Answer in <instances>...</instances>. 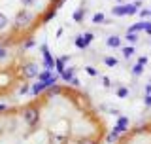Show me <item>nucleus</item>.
<instances>
[{
  "instance_id": "1",
  "label": "nucleus",
  "mask_w": 151,
  "mask_h": 144,
  "mask_svg": "<svg viewBox=\"0 0 151 144\" xmlns=\"http://www.w3.org/2000/svg\"><path fill=\"white\" fill-rule=\"evenodd\" d=\"M142 8V2L140 0H136L134 4H117V6H113L111 13L115 17H123V15H134L136 12Z\"/></svg>"
},
{
  "instance_id": "2",
  "label": "nucleus",
  "mask_w": 151,
  "mask_h": 144,
  "mask_svg": "<svg viewBox=\"0 0 151 144\" xmlns=\"http://www.w3.org/2000/svg\"><path fill=\"white\" fill-rule=\"evenodd\" d=\"M32 19H34V13L28 8H23V9H19V12H15L13 23H15V27H19V28H25L32 23Z\"/></svg>"
},
{
  "instance_id": "3",
  "label": "nucleus",
  "mask_w": 151,
  "mask_h": 144,
  "mask_svg": "<svg viewBox=\"0 0 151 144\" xmlns=\"http://www.w3.org/2000/svg\"><path fill=\"white\" fill-rule=\"evenodd\" d=\"M23 119H25L27 125H36L40 121V110L36 106H28L25 112H23Z\"/></svg>"
},
{
  "instance_id": "4",
  "label": "nucleus",
  "mask_w": 151,
  "mask_h": 144,
  "mask_svg": "<svg viewBox=\"0 0 151 144\" xmlns=\"http://www.w3.org/2000/svg\"><path fill=\"white\" fill-rule=\"evenodd\" d=\"M38 80L44 81V84L47 85V89L53 87V85L57 84V78H55V74H53L51 70H44V72H40V74H38Z\"/></svg>"
},
{
  "instance_id": "5",
  "label": "nucleus",
  "mask_w": 151,
  "mask_h": 144,
  "mask_svg": "<svg viewBox=\"0 0 151 144\" xmlns=\"http://www.w3.org/2000/svg\"><path fill=\"white\" fill-rule=\"evenodd\" d=\"M40 51H42V55H44V65H45V70H53V66H55V59L51 57L47 44L42 46V47H40Z\"/></svg>"
},
{
  "instance_id": "6",
  "label": "nucleus",
  "mask_w": 151,
  "mask_h": 144,
  "mask_svg": "<svg viewBox=\"0 0 151 144\" xmlns=\"http://www.w3.org/2000/svg\"><path fill=\"white\" fill-rule=\"evenodd\" d=\"M38 74H40V72H38V66H36V63H27L25 66H23V76H25V78H38Z\"/></svg>"
},
{
  "instance_id": "7",
  "label": "nucleus",
  "mask_w": 151,
  "mask_h": 144,
  "mask_svg": "<svg viewBox=\"0 0 151 144\" xmlns=\"http://www.w3.org/2000/svg\"><path fill=\"white\" fill-rule=\"evenodd\" d=\"M106 46L111 49H121V38L119 36H108L106 38Z\"/></svg>"
},
{
  "instance_id": "8",
  "label": "nucleus",
  "mask_w": 151,
  "mask_h": 144,
  "mask_svg": "<svg viewBox=\"0 0 151 144\" xmlns=\"http://www.w3.org/2000/svg\"><path fill=\"white\" fill-rule=\"evenodd\" d=\"M66 61H70V55H63V57H59V59H55V68L59 70V74H63L66 70V66H64Z\"/></svg>"
},
{
  "instance_id": "9",
  "label": "nucleus",
  "mask_w": 151,
  "mask_h": 144,
  "mask_svg": "<svg viewBox=\"0 0 151 144\" xmlns=\"http://www.w3.org/2000/svg\"><path fill=\"white\" fill-rule=\"evenodd\" d=\"M45 89H47V85L44 84V81H36V84H34V85L30 87V93H32V95L36 97V95H40L42 91H45Z\"/></svg>"
},
{
  "instance_id": "10",
  "label": "nucleus",
  "mask_w": 151,
  "mask_h": 144,
  "mask_svg": "<svg viewBox=\"0 0 151 144\" xmlns=\"http://www.w3.org/2000/svg\"><path fill=\"white\" fill-rule=\"evenodd\" d=\"M121 135H123V131H121V129H117V127H115V129H113V131L110 133V135L106 137V140L110 142V144H113V142H115V140H117V138H119Z\"/></svg>"
},
{
  "instance_id": "11",
  "label": "nucleus",
  "mask_w": 151,
  "mask_h": 144,
  "mask_svg": "<svg viewBox=\"0 0 151 144\" xmlns=\"http://www.w3.org/2000/svg\"><path fill=\"white\" fill-rule=\"evenodd\" d=\"M129 123L130 121H129V118H127V116H119V119H117V127H119L123 133L129 129Z\"/></svg>"
},
{
  "instance_id": "12",
  "label": "nucleus",
  "mask_w": 151,
  "mask_h": 144,
  "mask_svg": "<svg viewBox=\"0 0 151 144\" xmlns=\"http://www.w3.org/2000/svg\"><path fill=\"white\" fill-rule=\"evenodd\" d=\"M145 27H147V23H145V21L134 23V25H130V27H129V32H140V31H145Z\"/></svg>"
},
{
  "instance_id": "13",
  "label": "nucleus",
  "mask_w": 151,
  "mask_h": 144,
  "mask_svg": "<svg viewBox=\"0 0 151 144\" xmlns=\"http://www.w3.org/2000/svg\"><path fill=\"white\" fill-rule=\"evenodd\" d=\"M74 42H76V47H78V49H87V46H89L87 40L83 38V34H81V36H76Z\"/></svg>"
},
{
  "instance_id": "14",
  "label": "nucleus",
  "mask_w": 151,
  "mask_h": 144,
  "mask_svg": "<svg viewBox=\"0 0 151 144\" xmlns=\"http://www.w3.org/2000/svg\"><path fill=\"white\" fill-rule=\"evenodd\" d=\"M83 15H85V9L79 8V9H76V12L72 13V19H74L76 23H81V21H83Z\"/></svg>"
},
{
  "instance_id": "15",
  "label": "nucleus",
  "mask_w": 151,
  "mask_h": 144,
  "mask_svg": "<svg viewBox=\"0 0 151 144\" xmlns=\"http://www.w3.org/2000/svg\"><path fill=\"white\" fill-rule=\"evenodd\" d=\"M121 51H123V55H125V57H132V55L136 53V47L130 44V46H127V47H121Z\"/></svg>"
},
{
  "instance_id": "16",
  "label": "nucleus",
  "mask_w": 151,
  "mask_h": 144,
  "mask_svg": "<svg viewBox=\"0 0 151 144\" xmlns=\"http://www.w3.org/2000/svg\"><path fill=\"white\" fill-rule=\"evenodd\" d=\"M104 65L110 66V68H113V66H117V59L111 57V55H106V57H104Z\"/></svg>"
},
{
  "instance_id": "17",
  "label": "nucleus",
  "mask_w": 151,
  "mask_h": 144,
  "mask_svg": "<svg viewBox=\"0 0 151 144\" xmlns=\"http://www.w3.org/2000/svg\"><path fill=\"white\" fill-rule=\"evenodd\" d=\"M60 78H63L64 81H72V78H74V70H72V68H66L63 74H60Z\"/></svg>"
},
{
  "instance_id": "18",
  "label": "nucleus",
  "mask_w": 151,
  "mask_h": 144,
  "mask_svg": "<svg viewBox=\"0 0 151 144\" xmlns=\"http://www.w3.org/2000/svg\"><path fill=\"white\" fill-rule=\"evenodd\" d=\"M117 97H119V99H127V97H129V89H127L125 87V85H121V87L119 89H117Z\"/></svg>"
},
{
  "instance_id": "19",
  "label": "nucleus",
  "mask_w": 151,
  "mask_h": 144,
  "mask_svg": "<svg viewBox=\"0 0 151 144\" xmlns=\"http://www.w3.org/2000/svg\"><path fill=\"white\" fill-rule=\"evenodd\" d=\"M55 13H57V9H49L47 13H44V17H42V21H44V23H49L51 19L55 17Z\"/></svg>"
},
{
  "instance_id": "20",
  "label": "nucleus",
  "mask_w": 151,
  "mask_h": 144,
  "mask_svg": "<svg viewBox=\"0 0 151 144\" xmlns=\"http://www.w3.org/2000/svg\"><path fill=\"white\" fill-rule=\"evenodd\" d=\"M125 38L130 42L132 46H134V44H138V34H134V32H127V34H125Z\"/></svg>"
},
{
  "instance_id": "21",
  "label": "nucleus",
  "mask_w": 151,
  "mask_h": 144,
  "mask_svg": "<svg viewBox=\"0 0 151 144\" xmlns=\"http://www.w3.org/2000/svg\"><path fill=\"white\" fill-rule=\"evenodd\" d=\"M91 21L93 23H104L106 21V15H104V13H94V15L91 17Z\"/></svg>"
},
{
  "instance_id": "22",
  "label": "nucleus",
  "mask_w": 151,
  "mask_h": 144,
  "mask_svg": "<svg viewBox=\"0 0 151 144\" xmlns=\"http://www.w3.org/2000/svg\"><path fill=\"white\" fill-rule=\"evenodd\" d=\"M142 72H144V66H142V65H138V63H136L134 66H132V74H134V76H140Z\"/></svg>"
},
{
  "instance_id": "23",
  "label": "nucleus",
  "mask_w": 151,
  "mask_h": 144,
  "mask_svg": "<svg viewBox=\"0 0 151 144\" xmlns=\"http://www.w3.org/2000/svg\"><path fill=\"white\" fill-rule=\"evenodd\" d=\"M34 46H36V42H34V40H32V38H30V40H27L25 44H23V49H32V47H34Z\"/></svg>"
},
{
  "instance_id": "24",
  "label": "nucleus",
  "mask_w": 151,
  "mask_h": 144,
  "mask_svg": "<svg viewBox=\"0 0 151 144\" xmlns=\"http://www.w3.org/2000/svg\"><path fill=\"white\" fill-rule=\"evenodd\" d=\"M6 25H8V17L4 15L2 12H0V28H4V27H6Z\"/></svg>"
},
{
  "instance_id": "25",
  "label": "nucleus",
  "mask_w": 151,
  "mask_h": 144,
  "mask_svg": "<svg viewBox=\"0 0 151 144\" xmlns=\"http://www.w3.org/2000/svg\"><path fill=\"white\" fill-rule=\"evenodd\" d=\"M85 72H87L89 76H98V72H96V68H93V66H85Z\"/></svg>"
},
{
  "instance_id": "26",
  "label": "nucleus",
  "mask_w": 151,
  "mask_h": 144,
  "mask_svg": "<svg viewBox=\"0 0 151 144\" xmlns=\"http://www.w3.org/2000/svg\"><path fill=\"white\" fill-rule=\"evenodd\" d=\"M83 38L87 40V44H91V42L94 40V34H93V32H85V34H83Z\"/></svg>"
},
{
  "instance_id": "27",
  "label": "nucleus",
  "mask_w": 151,
  "mask_h": 144,
  "mask_svg": "<svg viewBox=\"0 0 151 144\" xmlns=\"http://www.w3.org/2000/svg\"><path fill=\"white\" fill-rule=\"evenodd\" d=\"M36 2H38V0H21V4H23L25 8H28V6H34Z\"/></svg>"
},
{
  "instance_id": "28",
  "label": "nucleus",
  "mask_w": 151,
  "mask_h": 144,
  "mask_svg": "<svg viewBox=\"0 0 151 144\" xmlns=\"http://www.w3.org/2000/svg\"><path fill=\"white\" fill-rule=\"evenodd\" d=\"M136 63H138V65H142V66H145V65H147V57H145V55L138 57V61H136Z\"/></svg>"
},
{
  "instance_id": "29",
  "label": "nucleus",
  "mask_w": 151,
  "mask_h": 144,
  "mask_svg": "<svg viewBox=\"0 0 151 144\" xmlns=\"http://www.w3.org/2000/svg\"><path fill=\"white\" fill-rule=\"evenodd\" d=\"M102 85H104V87H110V85H111V80L108 78V76H104V78H102Z\"/></svg>"
},
{
  "instance_id": "30",
  "label": "nucleus",
  "mask_w": 151,
  "mask_h": 144,
  "mask_svg": "<svg viewBox=\"0 0 151 144\" xmlns=\"http://www.w3.org/2000/svg\"><path fill=\"white\" fill-rule=\"evenodd\" d=\"M144 104L147 108H151V95H145V97H144Z\"/></svg>"
},
{
  "instance_id": "31",
  "label": "nucleus",
  "mask_w": 151,
  "mask_h": 144,
  "mask_svg": "<svg viewBox=\"0 0 151 144\" xmlns=\"http://www.w3.org/2000/svg\"><path fill=\"white\" fill-rule=\"evenodd\" d=\"M57 93H59V87H55V85H53V87H49V93H47V95L53 97V95H57Z\"/></svg>"
},
{
  "instance_id": "32",
  "label": "nucleus",
  "mask_w": 151,
  "mask_h": 144,
  "mask_svg": "<svg viewBox=\"0 0 151 144\" xmlns=\"http://www.w3.org/2000/svg\"><path fill=\"white\" fill-rule=\"evenodd\" d=\"M6 55H8V49H6L4 46H0V59H4Z\"/></svg>"
},
{
  "instance_id": "33",
  "label": "nucleus",
  "mask_w": 151,
  "mask_h": 144,
  "mask_svg": "<svg viewBox=\"0 0 151 144\" xmlns=\"http://www.w3.org/2000/svg\"><path fill=\"white\" fill-rule=\"evenodd\" d=\"M151 15V9H142L140 12V17H149Z\"/></svg>"
},
{
  "instance_id": "34",
  "label": "nucleus",
  "mask_w": 151,
  "mask_h": 144,
  "mask_svg": "<svg viewBox=\"0 0 151 144\" xmlns=\"http://www.w3.org/2000/svg\"><path fill=\"white\" fill-rule=\"evenodd\" d=\"M53 140H55V144H59V142H60V144H63V142H64V137H60V135H57V137H53Z\"/></svg>"
},
{
  "instance_id": "35",
  "label": "nucleus",
  "mask_w": 151,
  "mask_h": 144,
  "mask_svg": "<svg viewBox=\"0 0 151 144\" xmlns=\"http://www.w3.org/2000/svg\"><path fill=\"white\" fill-rule=\"evenodd\" d=\"M76 144H93V142H91V138H79V142H76Z\"/></svg>"
},
{
  "instance_id": "36",
  "label": "nucleus",
  "mask_w": 151,
  "mask_h": 144,
  "mask_svg": "<svg viewBox=\"0 0 151 144\" xmlns=\"http://www.w3.org/2000/svg\"><path fill=\"white\" fill-rule=\"evenodd\" d=\"M145 95H151V81L145 85Z\"/></svg>"
},
{
  "instance_id": "37",
  "label": "nucleus",
  "mask_w": 151,
  "mask_h": 144,
  "mask_svg": "<svg viewBox=\"0 0 151 144\" xmlns=\"http://www.w3.org/2000/svg\"><path fill=\"white\" fill-rule=\"evenodd\" d=\"M145 34L151 36V23H147V27H145Z\"/></svg>"
},
{
  "instance_id": "38",
  "label": "nucleus",
  "mask_w": 151,
  "mask_h": 144,
  "mask_svg": "<svg viewBox=\"0 0 151 144\" xmlns=\"http://www.w3.org/2000/svg\"><path fill=\"white\" fill-rule=\"evenodd\" d=\"M27 91H28V85H23V87H21V95H25Z\"/></svg>"
},
{
  "instance_id": "39",
  "label": "nucleus",
  "mask_w": 151,
  "mask_h": 144,
  "mask_svg": "<svg viewBox=\"0 0 151 144\" xmlns=\"http://www.w3.org/2000/svg\"><path fill=\"white\" fill-rule=\"evenodd\" d=\"M72 85H79V80H76V78H72V81H70Z\"/></svg>"
},
{
  "instance_id": "40",
  "label": "nucleus",
  "mask_w": 151,
  "mask_h": 144,
  "mask_svg": "<svg viewBox=\"0 0 151 144\" xmlns=\"http://www.w3.org/2000/svg\"><path fill=\"white\" fill-rule=\"evenodd\" d=\"M4 110H6V106H4V104H0V112H4Z\"/></svg>"
}]
</instances>
